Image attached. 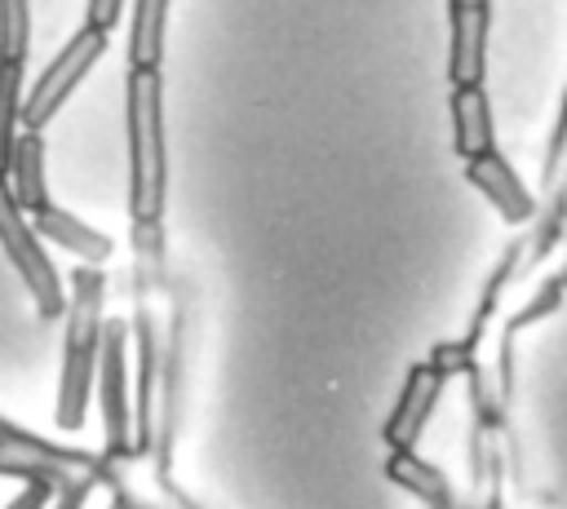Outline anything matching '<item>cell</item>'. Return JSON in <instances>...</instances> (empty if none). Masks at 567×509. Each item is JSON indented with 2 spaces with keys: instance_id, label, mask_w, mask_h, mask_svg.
Masks as SVG:
<instances>
[{
  "instance_id": "6da1fadb",
  "label": "cell",
  "mask_w": 567,
  "mask_h": 509,
  "mask_svg": "<svg viewBox=\"0 0 567 509\" xmlns=\"http://www.w3.org/2000/svg\"><path fill=\"white\" fill-rule=\"evenodd\" d=\"M124 128H128V212H133V230H155L159 212H164V199H168L159 71H128Z\"/></svg>"
},
{
  "instance_id": "7a4b0ae2",
  "label": "cell",
  "mask_w": 567,
  "mask_h": 509,
  "mask_svg": "<svg viewBox=\"0 0 567 509\" xmlns=\"http://www.w3.org/2000/svg\"><path fill=\"white\" fill-rule=\"evenodd\" d=\"M102 292L106 279L97 270H75L71 274V310H66V341H62V376H58V407L53 420L58 429L75 434L84 425L93 385H97V363H102Z\"/></svg>"
},
{
  "instance_id": "3957f363",
  "label": "cell",
  "mask_w": 567,
  "mask_h": 509,
  "mask_svg": "<svg viewBox=\"0 0 567 509\" xmlns=\"http://www.w3.org/2000/svg\"><path fill=\"white\" fill-rule=\"evenodd\" d=\"M0 478L18 482H44L62 496H89L97 482H111V460L75 447L44 443L9 420H0Z\"/></svg>"
},
{
  "instance_id": "277c9868",
  "label": "cell",
  "mask_w": 567,
  "mask_h": 509,
  "mask_svg": "<svg viewBox=\"0 0 567 509\" xmlns=\"http://www.w3.org/2000/svg\"><path fill=\"white\" fill-rule=\"evenodd\" d=\"M0 252H4V257L13 261V270L22 274V283H27L31 301H35V310H40L44 319H66L71 292L62 288V274L53 270V261H49V252H44V243H40V235H35V226H31V217L18 208V199H13V190H9V181H0Z\"/></svg>"
},
{
  "instance_id": "5b68a950",
  "label": "cell",
  "mask_w": 567,
  "mask_h": 509,
  "mask_svg": "<svg viewBox=\"0 0 567 509\" xmlns=\"http://www.w3.org/2000/svg\"><path fill=\"white\" fill-rule=\"evenodd\" d=\"M102 49H106V35H97V31H89V27H80L62 49H58V58L40 71V80L31 84V93H27V106H22V124H27V133H44V124L58 115V106L75 93V84L89 75V66L102 58Z\"/></svg>"
},
{
  "instance_id": "8992f818",
  "label": "cell",
  "mask_w": 567,
  "mask_h": 509,
  "mask_svg": "<svg viewBox=\"0 0 567 509\" xmlns=\"http://www.w3.org/2000/svg\"><path fill=\"white\" fill-rule=\"evenodd\" d=\"M97 403L111 451H128V425L137 420V403L128 398V354H124V323H106L102 332V363H97Z\"/></svg>"
},
{
  "instance_id": "52a82bcc",
  "label": "cell",
  "mask_w": 567,
  "mask_h": 509,
  "mask_svg": "<svg viewBox=\"0 0 567 509\" xmlns=\"http://www.w3.org/2000/svg\"><path fill=\"white\" fill-rule=\"evenodd\" d=\"M447 31H452V44H447V80H452V89H483L492 4L452 0L447 4Z\"/></svg>"
},
{
  "instance_id": "ba28073f",
  "label": "cell",
  "mask_w": 567,
  "mask_h": 509,
  "mask_svg": "<svg viewBox=\"0 0 567 509\" xmlns=\"http://www.w3.org/2000/svg\"><path fill=\"white\" fill-rule=\"evenodd\" d=\"M443 381H447V372L439 363H412L408 367V381H403V389H399V398L385 416V429H381L390 451H412L416 447V438L425 434V425L439 407Z\"/></svg>"
},
{
  "instance_id": "9c48e42d",
  "label": "cell",
  "mask_w": 567,
  "mask_h": 509,
  "mask_svg": "<svg viewBox=\"0 0 567 509\" xmlns=\"http://www.w3.org/2000/svg\"><path fill=\"white\" fill-rule=\"evenodd\" d=\"M465 177H470V186L509 221V226H523V221H532V212H536V195L523 186V177L505 164V155L501 150H492V155H483V159H474V164H465Z\"/></svg>"
},
{
  "instance_id": "30bf717a",
  "label": "cell",
  "mask_w": 567,
  "mask_h": 509,
  "mask_svg": "<svg viewBox=\"0 0 567 509\" xmlns=\"http://www.w3.org/2000/svg\"><path fill=\"white\" fill-rule=\"evenodd\" d=\"M452 146L465 164L496 150V124L492 102L483 89H452Z\"/></svg>"
},
{
  "instance_id": "8fae6325",
  "label": "cell",
  "mask_w": 567,
  "mask_h": 509,
  "mask_svg": "<svg viewBox=\"0 0 567 509\" xmlns=\"http://www.w3.org/2000/svg\"><path fill=\"white\" fill-rule=\"evenodd\" d=\"M31 226H35V235H44V239H53L58 248H66L71 257H84L89 266H102L115 248H111V239L102 235V230H93L89 221H80V217H71L66 208H58V204H49L44 212H35L31 217Z\"/></svg>"
},
{
  "instance_id": "7c38bea8",
  "label": "cell",
  "mask_w": 567,
  "mask_h": 509,
  "mask_svg": "<svg viewBox=\"0 0 567 509\" xmlns=\"http://www.w3.org/2000/svg\"><path fill=\"white\" fill-rule=\"evenodd\" d=\"M9 190H13V199L27 217H35L53 204L49 186H44V133H22L18 137L13 168H9Z\"/></svg>"
},
{
  "instance_id": "4fadbf2b",
  "label": "cell",
  "mask_w": 567,
  "mask_h": 509,
  "mask_svg": "<svg viewBox=\"0 0 567 509\" xmlns=\"http://www.w3.org/2000/svg\"><path fill=\"white\" fill-rule=\"evenodd\" d=\"M164 27H168V4H164V0H142V4H133L128 71H159V58H164Z\"/></svg>"
},
{
  "instance_id": "5bb4252c",
  "label": "cell",
  "mask_w": 567,
  "mask_h": 509,
  "mask_svg": "<svg viewBox=\"0 0 567 509\" xmlns=\"http://www.w3.org/2000/svg\"><path fill=\"white\" fill-rule=\"evenodd\" d=\"M22 66L0 62V181H9L13 150H18V124H22Z\"/></svg>"
},
{
  "instance_id": "9a60e30c",
  "label": "cell",
  "mask_w": 567,
  "mask_h": 509,
  "mask_svg": "<svg viewBox=\"0 0 567 509\" xmlns=\"http://www.w3.org/2000/svg\"><path fill=\"white\" fill-rule=\"evenodd\" d=\"M385 474H390L399 487H408L412 496H421V500H430V505H447V482H443V474H439L434 465H425L416 451H390Z\"/></svg>"
},
{
  "instance_id": "2e32d148",
  "label": "cell",
  "mask_w": 567,
  "mask_h": 509,
  "mask_svg": "<svg viewBox=\"0 0 567 509\" xmlns=\"http://www.w3.org/2000/svg\"><path fill=\"white\" fill-rule=\"evenodd\" d=\"M31 49V4L4 0L0 4V62H27Z\"/></svg>"
},
{
  "instance_id": "e0dca14e",
  "label": "cell",
  "mask_w": 567,
  "mask_h": 509,
  "mask_svg": "<svg viewBox=\"0 0 567 509\" xmlns=\"http://www.w3.org/2000/svg\"><path fill=\"white\" fill-rule=\"evenodd\" d=\"M120 13H124L120 0H89L84 4V27L97 31V35H111V27L120 22Z\"/></svg>"
},
{
  "instance_id": "ac0fdd59",
  "label": "cell",
  "mask_w": 567,
  "mask_h": 509,
  "mask_svg": "<svg viewBox=\"0 0 567 509\" xmlns=\"http://www.w3.org/2000/svg\"><path fill=\"white\" fill-rule=\"evenodd\" d=\"M49 496H53V487H44V482H22V491H18L4 509H44Z\"/></svg>"
},
{
  "instance_id": "d6986e66",
  "label": "cell",
  "mask_w": 567,
  "mask_h": 509,
  "mask_svg": "<svg viewBox=\"0 0 567 509\" xmlns=\"http://www.w3.org/2000/svg\"><path fill=\"white\" fill-rule=\"evenodd\" d=\"M106 509H142V500H137V496H128V491H120V496H115Z\"/></svg>"
},
{
  "instance_id": "ffe728a7",
  "label": "cell",
  "mask_w": 567,
  "mask_h": 509,
  "mask_svg": "<svg viewBox=\"0 0 567 509\" xmlns=\"http://www.w3.org/2000/svg\"><path fill=\"white\" fill-rule=\"evenodd\" d=\"M84 500H89V496H62V500H58V505H53V509H80V505H84Z\"/></svg>"
}]
</instances>
